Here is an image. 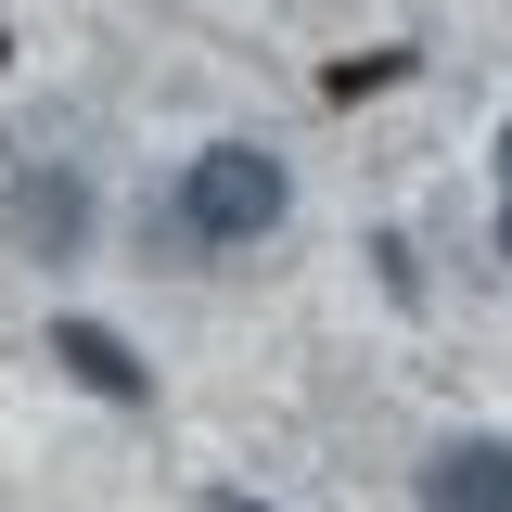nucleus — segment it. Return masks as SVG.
Returning a JSON list of instances; mask_svg holds the SVG:
<instances>
[{
	"mask_svg": "<svg viewBox=\"0 0 512 512\" xmlns=\"http://www.w3.org/2000/svg\"><path fill=\"white\" fill-rule=\"evenodd\" d=\"M282 205H295L282 154H256V141H205V154L180 167V192L154 205V244H269Z\"/></svg>",
	"mask_w": 512,
	"mask_h": 512,
	"instance_id": "obj_1",
	"label": "nucleus"
},
{
	"mask_svg": "<svg viewBox=\"0 0 512 512\" xmlns=\"http://www.w3.org/2000/svg\"><path fill=\"white\" fill-rule=\"evenodd\" d=\"M0 231L26 256H77L90 244V180H77V167H13V180H0Z\"/></svg>",
	"mask_w": 512,
	"mask_h": 512,
	"instance_id": "obj_2",
	"label": "nucleus"
},
{
	"mask_svg": "<svg viewBox=\"0 0 512 512\" xmlns=\"http://www.w3.org/2000/svg\"><path fill=\"white\" fill-rule=\"evenodd\" d=\"M423 512H512V436H448L423 461Z\"/></svg>",
	"mask_w": 512,
	"mask_h": 512,
	"instance_id": "obj_3",
	"label": "nucleus"
},
{
	"mask_svg": "<svg viewBox=\"0 0 512 512\" xmlns=\"http://www.w3.org/2000/svg\"><path fill=\"white\" fill-rule=\"evenodd\" d=\"M52 359L90 384V397H116V410H141V397H154V359L128 346L116 320H52Z\"/></svg>",
	"mask_w": 512,
	"mask_h": 512,
	"instance_id": "obj_4",
	"label": "nucleus"
},
{
	"mask_svg": "<svg viewBox=\"0 0 512 512\" xmlns=\"http://www.w3.org/2000/svg\"><path fill=\"white\" fill-rule=\"evenodd\" d=\"M218 512H269V500H244V487H218Z\"/></svg>",
	"mask_w": 512,
	"mask_h": 512,
	"instance_id": "obj_5",
	"label": "nucleus"
},
{
	"mask_svg": "<svg viewBox=\"0 0 512 512\" xmlns=\"http://www.w3.org/2000/svg\"><path fill=\"white\" fill-rule=\"evenodd\" d=\"M500 180H512V128H500Z\"/></svg>",
	"mask_w": 512,
	"mask_h": 512,
	"instance_id": "obj_6",
	"label": "nucleus"
},
{
	"mask_svg": "<svg viewBox=\"0 0 512 512\" xmlns=\"http://www.w3.org/2000/svg\"><path fill=\"white\" fill-rule=\"evenodd\" d=\"M500 256H512V205H500Z\"/></svg>",
	"mask_w": 512,
	"mask_h": 512,
	"instance_id": "obj_7",
	"label": "nucleus"
},
{
	"mask_svg": "<svg viewBox=\"0 0 512 512\" xmlns=\"http://www.w3.org/2000/svg\"><path fill=\"white\" fill-rule=\"evenodd\" d=\"M0 64H13V39H0Z\"/></svg>",
	"mask_w": 512,
	"mask_h": 512,
	"instance_id": "obj_8",
	"label": "nucleus"
}]
</instances>
